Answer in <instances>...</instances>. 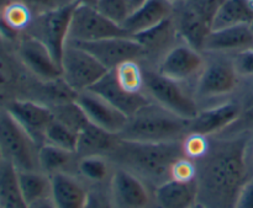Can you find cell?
Returning a JSON list of instances; mask_svg holds the SVG:
<instances>
[{"label": "cell", "instance_id": "obj_14", "mask_svg": "<svg viewBox=\"0 0 253 208\" xmlns=\"http://www.w3.org/2000/svg\"><path fill=\"white\" fill-rule=\"evenodd\" d=\"M16 52L20 61L31 75L41 80H53L61 78L62 69L46 46L32 37L24 34L16 42Z\"/></svg>", "mask_w": 253, "mask_h": 208}, {"label": "cell", "instance_id": "obj_39", "mask_svg": "<svg viewBox=\"0 0 253 208\" xmlns=\"http://www.w3.org/2000/svg\"><path fill=\"white\" fill-rule=\"evenodd\" d=\"M21 1H24L35 14L58 9L73 2L72 0H21Z\"/></svg>", "mask_w": 253, "mask_h": 208}, {"label": "cell", "instance_id": "obj_24", "mask_svg": "<svg viewBox=\"0 0 253 208\" xmlns=\"http://www.w3.org/2000/svg\"><path fill=\"white\" fill-rule=\"evenodd\" d=\"M155 202L158 208H192L198 201V184L169 179L155 189Z\"/></svg>", "mask_w": 253, "mask_h": 208}, {"label": "cell", "instance_id": "obj_33", "mask_svg": "<svg viewBox=\"0 0 253 208\" xmlns=\"http://www.w3.org/2000/svg\"><path fill=\"white\" fill-rule=\"evenodd\" d=\"M116 80L123 89L132 94L145 93V76L143 66L140 61H126L119 64L115 69Z\"/></svg>", "mask_w": 253, "mask_h": 208}, {"label": "cell", "instance_id": "obj_6", "mask_svg": "<svg viewBox=\"0 0 253 208\" xmlns=\"http://www.w3.org/2000/svg\"><path fill=\"white\" fill-rule=\"evenodd\" d=\"M40 145L6 110H0V152L17 172H41Z\"/></svg>", "mask_w": 253, "mask_h": 208}, {"label": "cell", "instance_id": "obj_27", "mask_svg": "<svg viewBox=\"0 0 253 208\" xmlns=\"http://www.w3.org/2000/svg\"><path fill=\"white\" fill-rule=\"evenodd\" d=\"M253 0H224L212 21V30L252 24Z\"/></svg>", "mask_w": 253, "mask_h": 208}, {"label": "cell", "instance_id": "obj_32", "mask_svg": "<svg viewBox=\"0 0 253 208\" xmlns=\"http://www.w3.org/2000/svg\"><path fill=\"white\" fill-rule=\"evenodd\" d=\"M77 172L86 181L100 184L110 179L114 169H111V160L104 155H90L78 158Z\"/></svg>", "mask_w": 253, "mask_h": 208}, {"label": "cell", "instance_id": "obj_16", "mask_svg": "<svg viewBox=\"0 0 253 208\" xmlns=\"http://www.w3.org/2000/svg\"><path fill=\"white\" fill-rule=\"evenodd\" d=\"M239 116V103L236 99L231 98L216 105L202 108L197 117L189 121L188 133H199L208 137H215L234 125Z\"/></svg>", "mask_w": 253, "mask_h": 208}, {"label": "cell", "instance_id": "obj_13", "mask_svg": "<svg viewBox=\"0 0 253 208\" xmlns=\"http://www.w3.org/2000/svg\"><path fill=\"white\" fill-rule=\"evenodd\" d=\"M110 195L116 208H150L155 195H151L147 184L133 173L115 167L110 180Z\"/></svg>", "mask_w": 253, "mask_h": 208}, {"label": "cell", "instance_id": "obj_51", "mask_svg": "<svg viewBox=\"0 0 253 208\" xmlns=\"http://www.w3.org/2000/svg\"><path fill=\"white\" fill-rule=\"evenodd\" d=\"M251 29H252V32H253V22L251 24Z\"/></svg>", "mask_w": 253, "mask_h": 208}, {"label": "cell", "instance_id": "obj_48", "mask_svg": "<svg viewBox=\"0 0 253 208\" xmlns=\"http://www.w3.org/2000/svg\"><path fill=\"white\" fill-rule=\"evenodd\" d=\"M169 1L172 2V4L175 6V5H179L180 2H183V1H184V0H169Z\"/></svg>", "mask_w": 253, "mask_h": 208}, {"label": "cell", "instance_id": "obj_47", "mask_svg": "<svg viewBox=\"0 0 253 208\" xmlns=\"http://www.w3.org/2000/svg\"><path fill=\"white\" fill-rule=\"evenodd\" d=\"M192 208H209V207H208L207 205H204V204H203V202H200V201H197V202H195L194 205H193Z\"/></svg>", "mask_w": 253, "mask_h": 208}, {"label": "cell", "instance_id": "obj_30", "mask_svg": "<svg viewBox=\"0 0 253 208\" xmlns=\"http://www.w3.org/2000/svg\"><path fill=\"white\" fill-rule=\"evenodd\" d=\"M0 208H27L17 181V170L2 160L0 162Z\"/></svg>", "mask_w": 253, "mask_h": 208}, {"label": "cell", "instance_id": "obj_44", "mask_svg": "<svg viewBox=\"0 0 253 208\" xmlns=\"http://www.w3.org/2000/svg\"><path fill=\"white\" fill-rule=\"evenodd\" d=\"M73 2H77L79 5H90V6H95L98 0H72Z\"/></svg>", "mask_w": 253, "mask_h": 208}, {"label": "cell", "instance_id": "obj_8", "mask_svg": "<svg viewBox=\"0 0 253 208\" xmlns=\"http://www.w3.org/2000/svg\"><path fill=\"white\" fill-rule=\"evenodd\" d=\"M77 5V2H72L58 9L36 14L26 32L27 35H31L41 41L48 48L59 66L64 48L68 43L72 15Z\"/></svg>", "mask_w": 253, "mask_h": 208}, {"label": "cell", "instance_id": "obj_19", "mask_svg": "<svg viewBox=\"0 0 253 208\" xmlns=\"http://www.w3.org/2000/svg\"><path fill=\"white\" fill-rule=\"evenodd\" d=\"M251 49H253L251 24H244L211 30L203 44L202 52L236 56Z\"/></svg>", "mask_w": 253, "mask_h": 208}, {"label": "cell", "instance_id": "obj_45", "mask_svg": "<svg viewBox=\"0 0 253 208\" xmlns=\"http://www.w3.org/2000/svg\"><path fill=\"white\" fill-rule=\"evenodd\" d=\"M147 0H130V5H131V9L135 10L136 7H138L140 5H142L143 2H146Z\"/></svg>", "mask_w": 253, "mask_h": 208}, {"label": "cell", "instance_id": "obj_41", "mask_svg": "<svg viewBox=\"0 0 253 208\" xmlns=\"http://www.w3.org/2000/svg\"><path fill=\"white\" fill-rule=\"evenodd\" d=\"M234 208H253V175L242 185Z\"/></svg>", "mask_w": 253, "mask_h": 208}, {"label": "cell", "instance_id": "obj_20", "mask_svg": "<svg viewBox=\"0 0 253 208\" xmlns=\"http://www.w3.org/2000/svg\"><path fill=\"white\" fill-rule=\"evenodd\" d=\"M88 90L105 99L108 103L115 106L127 117H131L138 110L152 103V100L145 93L132 94L121 88L120 84L116 80L114 70H109L98 83L94 84Z\"/></svg>", "mask_w": 253, "mask_h": 208}, {"label": "cell", "instance_id": "obj_38", "mask_svg": "<svg viewBox=\"0 0 253 208\" xmlns=\"http://www.w3.org/2000/svg\"><path fill=\"white\" fill-rule=\"evenodd\" d=\"M198 175L197 162L187 157H182L172 165L170 169V179L177 181L189 182L195 181Z\"/></svg>", "mask_w": 253, "mask_h": 208}, {"label": "cell", "instance_id": "obj_21", "mask_svg": "<svg viewBox=\"0 0 253 208\" xmlns=\"http://www.w3.org/2000/svg\"><path fill=\"white\" fill-rule=\"evenodd\" d=\"M173 20L180 39L193 48L202 51L208 35L212 30L211 22L184 1L174 6Z\"/></svg>", "mask_w": 253, "mask_h": 208}, {"label": "cell", "instance_id": "obj_10", "mask_svg": "<svg viewBox=\"0 0 253 208\" xmlns=\"http://www.w3.org/2000/svg\"><path fill=\"white\" fill-rule=\"evenodd\" d=\"M127 36L130 35L123 29V26L104 16L95 6L78 4L74 9L69 26L68 41L91 42Z\"/></svg>", "mask_w": 253, "mask_h": 208}, {"label": "cell", "instance_id": "obj_4", "mask_svg": "<svg viewBox=\"0 0 253 208\" xmlns=\"http://www.w3.org/2000/svg\"><path fill=\"white\" fill-rule=\"evenodd\" d=\"M205 66L193 85L200 110L234 98L242 84L234 56L204 53Z\"/></svg>", "mask_w": 253, "mask_h": 208}, {"label": "cell", "instance_id": "obj_43", "mask_svg": "<svg viewBox=\"0 0 253 208\" xmlns=\"http://www.w3.org/2000/svg\"><path fill=\"white\" fill-rule=\"evenodd\" d=\"M27 208H57L56 205H54L52 197H48V199L40 200V201L35 202V204L30 205Z\"/></svg>", "mask_w": 253, "mask_h": 208}, {"label": "cell", "instance_id": "obj_46", "mask_svg": "<svg viewBox=\"0 0 253 208\" xmlns=\"http://www.w3.org/2000/svg\"><path fill=\"white\" fill-rule=\"evenodd\" d=\"M11 1L12 0H0V12H1L2 10H4V7L7 6Z\"/></svg>", "mask_w": 253, "mask_h": 208}, {"label": "cell", "instance_id": "obj_5", "mask_svg": "<svg viewBox=\"0 0 253 208\" xmlns=\"http://www.w3.org/2000/svg\"><path fill=\"white\" fill-rule=\"evenodd\" d=\"M143 91L153 103L160 105L161 107L188 121L197 117L200 112L193 86L167 78L151 67L143 66Z\"/></svg>", "mask_w": 253, "mask_h": 208}, {"label": "cell", "instance_id": "obj_2", "mask_svg": "<svg viewBox=\"0 0 253 208\" xmlns=\"http://www.w3.org/2000/svg\"><path fill=\"white\" fill-rule=\"evenodd\" d=\"M185 157L182 142L141 143L119 138L108 155L111 163L133 173L156 187L170 179L172 165Z\"/></svg>", "mask_w": 253, "mask_h": 208}, {"label": "cell", "instance_id": "obj_18", "mask_svg": "<svg viewBox=\"0 0 253 208\" xmlns=\"http://www.w3.org/2000/svg\"><path fill=\"white\" fill-rule=\"evenodd\" d=\"M5 110L31 136L40 147L44 144L47 128L53 120L48 106L29 99H19L10 104Z\"/></svg>", "mask_w": 253, "mask_h": 208}, {"label": "cell", "instance_id": "obj_25", "mask_svg": "<svg viewBox=\"0 0 253 208\" xmlns=\"http://www.w3.org/2000/svg\"><path fill=\"white\" fill-rule=\"evenodd\" d=\"M119 136L109 133L103 128L89 122L78 133L76 154L78 158L90 155H104L108 157L115 147Z\"/></svg>", "mask_w": 253, "mask_h": 208}, {"label": "cell", "instance_id": "obj_40", "mask_svg": "<svg viewBox=\"0 0 253 208\" xmlns=\"http://www.w3.org/2000/svg\"><path fill=\"white\" fill-rule=\"evenodd\" d=\"M237 69L244 79H253V49L234 56Z\"/></svg>", "mask_w": 253, "mask_h": 208}, {"label": "cell", "instance_id": "obj_34", "mask_svg": "<svg viewBox=\"0 0 253 208\" xmlns=\"http://www.w3.org/2000/svg\"><path fill=\"white\" fill-rule=\"evenodd\" d=\"M51 111L53 120L68 127L69 130L74 131L76 133L81 132L89 123V120L84 113L83 108L79 106V104L76 100L53 106V107H51Z\"/></svg>", "mask_w": 253, "mask_h": 208}, {"label": "cell", "instance_id": "obj_49", "mask_svg": "<svg viewBox=\"0 0 253 208\" xmlns=\"http://www.w3.org/2000/svg\"><path fill=\"white\" fill-rule=\"evenodd\" d=\"M251 165L253 168V147H252V152H251Z\"/></svg>", "mask_w": 253, "mask_h": 208}, {"label": "cell", "instance_id": "obj_7", "mask_svg": "<svg viewBox=\"0 0 253 208\" xmlns=\"http://www.w3.org/2000/svg\"><path fill=\"white\" fill-rule=\"evenodd\" d=\"M35 76L20 61L16 43L0 36V110L19 99H27Z\"/></svg>", "mask_w": 253, "mask_h": 208}, {"label": "cell", "instance_id": "obj_26", "mask_svg": "<svg viewBox=\"0 0 253 208\" xmlns=\"http://www.w3.org/2000/svg\"><path fill=\"white\" fill-rule=\"evenodd\" d=\"M77 96L78 93L73 90L61 76L53 80H41L36 78L32 83L27 99L51 108L59 104L77 100Z\"/></svg>", "mask_w": 253, "mask_h": 208}, {"label": "cell", "instance_id": "obj_29", "mask_svg": "<svg viewBox=\"0 0 253 208\" xmlns=\"http://www.w3.org/2000/svg\"><path fill=\"white\" fill-rule=\"evenodd\" d=\"M20 192L25 204L30 205L48 199L52 194L51 176L42 172H17Z\"/></svg>", "mask_w": 253, "mask_h": 208}, {"label": "cell", "instance_id": "obj_9", "mask_svg": "<svg viewBox=\"0 0 253 208\" xmlns=\"http://www.w3.org/2000/svg\"><path fill=\"white\" fill-rule=\"evenodd\" d=\"M62 78L77 93H82L98 83L108 69L85 49L68 42L61 59Z\"/></svg>", "mask_w": 253, "mask_h": 208}, {"label": "cell", "instance_id": "obj_23", "mask_svg": "<svg viewBox=\"0 0 253 208\" xmlns=\"http://www.w3.org/2000/svg\"><path fill=\"white\" fill-rule=\"evenodd\" d=\"M52 194L57 208H85L89 191L79 179L69 173L51 175Z\"/></svg>", "mask_w": 253, "mask_h": 208}, {"label": "cell", "instance_id": "obj_15", "mask_svg": "<svg viewBox=\"0 0 253 208\" xmlns=\"http://www.w3.org/2000/svg\"><path fill=\"white\" fill-rule=\"evenodd\" d=\"M131 37L140 43L145 52V59L141 63L151 68H156L168 51L183 42L175 29L173 15L161 24Z\"/></svg>", "mask_w": 253, "mask_h": 208}, {"label": "cell", "instance_id": "obj_17", "mask_svg": "<svg viewBox=\"0 0 253 208\" xmlns=\"http://www.w3.org/2000/svg\"><path fill=\"white\" fill-rule=\"evenodd\" d=\"M76 101L83 108L89 122L103 128L106 132L119 136L127 123L128 117L125 113L93 91H82L78 94Z\"/></svg>", "mask_w": 253, "mask_h": 208}, {"label": "cell", "instance_id": "obj_22", "mask_svg": "<svg viewBox=\"0 0 253 208\" xmlns=\"http://www.w3.org/2000/svg\"><path fill=\"white\" fill-rule=\"evenodd\" d=\"M174 12V5L169 0H147L131 11L121 25L130 36L146 31L170 17Z\"/></svg>", "mask_w": 253, "mask_h": 208}, {"label": "cell", "instance_id": "obj_3", "mask_svg": "<svg viewBox=\"0 0 253 208\" xmlns=\"http://www.w3.org/2000/svg\"><path fill=\"white\" fill-rule=\"evenodd\" d=\"M188 128L189 121L152 101L128 117L119 138L141 143L182 142L188 135Z\"/></svg>", "mask_w": 253, "mask_h": 208}, {"label": "cell", "instance_id": "obj_35", "mask_svg": "<svg viewBox=\"0 0 253 208\" xmlns=\"http://www.w3.org/2000/svg\"><path fill=\"white\" fill-rule=\"evenodd\" d=\"M77 142H78V133L69 130L68 127L57 122L56 120H52L47 128L44 143L76 153Z\"/></svg>", "mask_w": 253, "mask_h": 208}, {"label": "cell", "instance_id": "obj_12", "mask_svg": "<svg viewBox=\"0 0 253 208\" xmlns=\"http://www.w3.org/2000/svg\"><path fill=\"white\" fill-rule=\"evenodd\" d=\"M71 42V41H68ZM95 57L108 70H114L126 61L145 59V52L133 37H113L91 42H72Z\"/></svg>", "mask_w": 253, "mask_h": 208}, {"label": "cell", "instance_id": "obj_31", "mask_svg": "<svg viewBox=\"0 0 253 208\" xmlns=\"http://www.w3.org/2000/svg\"><path fill=\"white\" fill-rule=\"evenodd\" d=\"M240 105V116L234 125L230 126L225 132L215 137H230V136L245 135L253 131V85L241 84L235 95Z\"/></svg>", "mask_w": 253, "mask_h": 208}, {"label": "cell", "instance_id": "obj_28", "mask_svg": "<svg viewBox=\"0 0 253 208\" xmlns=\"http://www.w3.org/2000/svg\"><path fill=\"white\" fill-rule=\"evenodd\" d=\"M77 163H78V155L76 153L62 149L48 143H44L40 147V170L49 176L58 173H69V169H72Z\"/></svg>", "mask_w": 253, "mask_h": 208}, {"label": "cell", "instance_id": "obj_37", "mask_svg": "<svg viewBox=\"0 0 253 208\" xmlns=\"http://www.w3.org/2000/svg\"><path fill=\"white\" fill-rule=\"evenodd\" d=\"M211 140L210 137L199 133H188L182 140L183 153L187 158L198 162L209 153Z\"/></svg>", "mask_w": 253, "mask_h": 208}, {"label": "cell", "instance_id": "obj_42", "mask_svg": "<svg viewBox=\"0 0 253 208\" xmlns=\"http://www.w3.org/2000/svg\"><path fill=\"white\" fill-rule=\"evenodd\" d=\"M85 208H108L101 196L96 192H89Z\"/></svg>", "mask_w": 253, "mask_h": 208}, {"label": "cell", "instance_id": "obj_50", "mask_svg": "<svg viewBox=\"0 0 253 208\" xmlns=\"http://www.w3.org/2000/svg\"><path fill=\"white\" fill-rule=\"evenodd\" d=\"M2 160H4V159H2V155H1V152H0V162H2Z\"/></svg>", "mask_w": 253, "mask_h": 208}, {"label": "cell", "instance_id": "obj_1", "mask_svg": "<svg viewBox=\"0 0 253 208\" xmlns=\"http://www.w3.org/2000/svg\"><path fill=\"white\" fill-rule=\"evenodd\" d=\"M216 138L209 153L198 160V201L209 208H234L249 179V133Z\"/></svg>", "mask_w": 253, "mask_h": 208}, {"label": "cell", "instance_id": "obj_36", "mask_svg": "<svg viewBox=\"0 0 253 208\" xmlns=\"http://www.w3.org/2000/svg\"><path fill=\"white\" fill-rule=\"evenodd\" d=\"M95 7L104 16L120 26L132 11L130 0H98Z\"/></svg>", "mask_w": 253, "mask_h": 208}, {"label": "cell", "instance_id": "obj_11", "mask_svg": "<svg viewBox=\"0 0 253 208\" xmlns=\"http://www.w3.org/2000/svg\"><path fill=\"white\" fill-rule=\"evenodd\" d=\"M204 66V52L180 42L165 54L155 69L167 78L193 86Z\"/></svg>", "mask_w": 253, "mask_h": 208}]
</instances>
